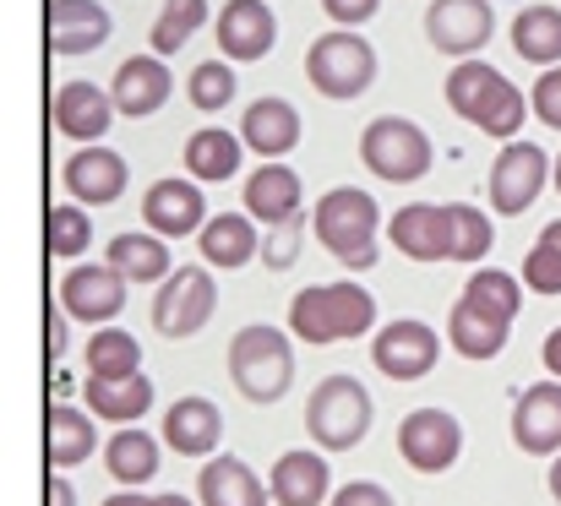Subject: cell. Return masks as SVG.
Wrapping results in <instances>:
<instances>
[{"mask_svg":"<svg viewBox=\"0 0 561 506\" xmlns=\"http://www.w3.org/2000/svg\"><path fill=\"white\" fill-rule=\"evenodd\" d=\"M447 104L458 120L480 126L485 137H502V142H518V126H524V93L485 60H458L453 77H447Z\"/></svg>","mask_w":561,"mask_h":506,"instance_id":"1","label":"cell"},{"mask_svg":"<svg viewBox=\"0 0 561 506\" xmlns=\"http://www.w3.org/2000/svg\"><path fill=\"white\" fill-rule=\"evenodd\" d=\"M376 327V300L360 284H311L289 300V333L311 348H328V343H344V337H360Z\"/></svg>","mask_w":561,"mask_h":506,"instance_id":"2","label":"cell"},{"mask_svg":"<svg viewBox=\"0 0 561 506\" xmlns=\"http://www.w3.org/2000/svg\"><path fill=\"white\" fill-rule=\"evenodd\" d=\"M317 240L355 273L376 267V229H381V207H376L371 191L360 185H333L322 202H317Z\"/></svg>","mask_w":561,"mask_h":506,"instance_id":"3","label":"cell"},{"mask_svg":"<svg viewBox=\"0 0 561 506\" xmlns=\"http://www.w3.org/2000/svg\"><path fill=\"white\" fill-rule=\"evenodd\" d=\"M229 381L240 387L245 403H278L289 387H295V348L289 337L267 322L256 327H240L234 343H229Z\"/></svg>","mask_w":561,"mask_h":506,"instance_id":"4","label":"cell"},{"mask_svg":"<svg viewBox=\"0 0 561 506\" xmlns=\"http://www.w3.org/2000/svg\"><path fill=\"white\" fill-rule=\"evenodd\" d=\"M371 392L355 381V376H328L317 392H311V403H306V430H311V441L322 447V452H355L360 441H366V430H371Z\"/></svg>","mask_w":561,"mask_h":506,"instance_id":"5","label":"cell"},{"mask_svg":"<svg viewBox=\"0 0 561 506\" xmlns=\"http://www.w3.org/2000/svg\"><path fill=\"white\" fill-rule=\"evenodd\" d=\"M306 77H311V88H317L322 99L350 104V99H360L376 82V49L355 27H333V33H322V38L311 44Z\"/></svg>","mask_w":561,"mask_h":506,"instance_id":"6","label":"cell"},{"mask_svg":"<svg viewBox=\"0 0 561 506\" xmlns=\"http://www.w3.org/2000/svg\"><path fill=\"white\" fill-rule=\"evenodd\" d=\"M431 159H436L431 137L414 120H403V115H376L371 126L360 131V164L371 169L376 180H387V185L420 180L431 169Z\"/></svg>","mask_w":561,"mask_h":506,"instance_id":"7","label":"cell"},{"mask_svg":"<svg viewBox=\"0 0 561 506\" xmlns=\"http://www.w3.org/2000/svg\"><path fill=\"white\" fill-rule=\"evenodd\" d=\"M213 306H218V289H213V273L207 267H175L164 284H159V300H153V327L164 337H196L213 322Z\"/></svg>","mask_w":561,"mask_h":506,"instance_id":"8","label":"cell"},{"mask_svg":"<svg viewBox=\"0 0 561 506\" xmlns=\"http://www.w3.org/2000/svg\"><path fill=\"white\" fill-rule=\"evenodd\" d=\"M398 452L414 474H447L463 452V425L447 409H414L398 425Z\"/></svg>","mask_w":561,"mask_h":506,"instance_id":"9","label":"cell"},{"mask_svg":"<svg viewBox=\"0 0 561 506\" xmlns=\"http://www.w3.org/2000/svg\"><path fill=\"white\" fill-rule=\"evenodd\" d=\"M551 174H557V169L546 159V148H535V142H524V137L507 142V148L496 153V164H491V207L507 212V218L529 212Z\"/></svg>","mask_w":561,"mask_h":506,"instance_id":"10","label":"cell"},{"mask_svg":"<svg viewBox=\"0 0 561 506\" xmlns=\"http://www.w3.org/2000/svg\"><path fill=\"white\" fill-rule=\"evenodd\" d=\"M491 33H496L491 0H431L425 5V38L442 55L469 60V55H480L491 44Z\"/></svg>","mask_w":561,"mask_h":506,"instance_id":"11","label":"cell"},{"mask_svg":"<svg viewBox=\"0 0 561 506\" xmlns=\"http://www.w3.org/2000/svg\"><path fill=\"white\" fill-rule=\"evenodd\" d=\"M442 359V337L425 322H387L371 343V365L387 381H420Z\"/></svg>","mask_w":561,"mask_h":506,"instance_id":"12","label":"cell"},{"mask_svg":"<svg viewBox=\"0 0 561 506\" xmlns=\"http://www.w3.org/2000/svg\"><path fill=\"white\" fill-rule=\"evenodd\" d=\"M121 306H126V273L110 262H88L60 278V311L71 322H115Z\"/></svg>","mask_w":561,"mask_h":506,"instance_id":"13","label":"cell"},{"mask_svg":"<svg viewBox=\"0 0 561 506\" xmlns=\"http://www.w3.org/2000/svg\"><path fill=\"white\" fill-rule=\"evenodd\" d=\"M507 333H513V311H502V306H491V300H480L469 289H463V300L447 317V343L463 359H474V365L480 359H496L507 348Z\"/></svg>","mask_w":561,"mask_h":506,"instance_id":"14","label":"cell"},{"mask_svg":"<svg viewBox=\"0 0 561 506\" xmlns=\"http://www.w3.org/2000/svg\"><path fill=\"white\" fill-rule=\"evenodd\" d=\"M142 218L153 234L164 240H186L207 229V202H202V180H153L142 196Z\"/></svg>","mask_w":561,"mask_h":506,"instance_id":"15","label":"cell"},{"mask_svg":"<svg viewBox=\"0 0 561 506\" xmlns=\"http://www.w3.org/2000/svg\"><path fill=\"white\" fill-rule=\"evenodd\" d=\"M513 441L529 458H557L561 452V381L524 387V398L513 403Z\"/></svg>","mask_w":561,"mask_h":506,"instance_id":"16","label":"cell"},{"mask_svg":"<svg viewBox=\"0 0 561 506\" xmlns=\"http://www.w3.org/2000/svg\"><path fill=\"white\" fill-rule=\"evenodd\" d=\"M170 88H175V77H170V66H164L159 55H131V60L115 66L110 99H115V110H121L126 120H142V115H159V110H164Z\"/></svg>","mask_w":561,"mask_h":506,"instance_id":"17","label":"cell"},{"mask_svg":"<svg viewBox=\"0 0 561 506\" xmlns=\"http://www.w3.org/2000/svg\"><path fill=\"white\" fill-rule=\"evenodd\" d=\"M387 234L414 262H453V212L447 207H431V202L398 207L392 223H387Z\"/></svg>","mask_w":561,"mask_h":506,"instance_id":"18","label":"cell"},{"mask_svg":"<svg viewBox=\"0 0 561 506\" xmlns=\"http://www.w3.org/2000/svg\"><path fill=\"white\" fill-rule=\"evenodd\" d=\"M278 44V16L267 0H229L218 11V49L229 60H262Z\"/></svg>","mask_w":561,"mask_h":506,"instance_id":"19","label":"cell"},{"mask_svg":"<svg viewBox=\"0 0 561 506\" xmlns=\"http://www.w3.org/2000/svg\"><path fill=\"white\" fill-rule=\"evenodd\" d=\"M115 99L104 93V88H93V82H66L60 93H55V131L60 137H71V142H99L110 126H115Z\"/></svg>","mask_w":561,"mask_h":506,"instance_id":"20","label":"cell"},{"mask_svg":"<svg viewBox=\"0 0 561 506\" xmlns=\"http://www.w3.org/2000/svg\"><path fill=\"white\" fill-rule=\"evenodd\" d=\"M240 142H245L256 159L278 164L289 148H300V110H295L289 99H256V104L240 115Z\"/></svg>","mask_w":561,"mask_h":506,"instance_id":"21","label":"cell"},{"mask_svg":"<svg viewBox=\"0 0 561 506\" xmlns=\"http://www.w3.org/2000/svg\"><path fill=\"white\" fill-rule=\"evenodd\" d=\"M110 11L99 0H49V49L55 55H93L110 44Z\"/></svg>","mask_w":561,"mask_h":506,"instance_id":"22","label":"cell"},{"mask_svg":"<svg viewBox=\"0 0 561 506\" xmlns=\"http://www.w3.org/2000/svg\"><path fill=\"white\" fill-rule=\"evenodd\" d=\"M60 180H66V191L77 196V202H88V207H110V202H121V191H126V159L115 153V148H82L71 164L60 169Z\"/></svg>","mask_w":561,"mask_h":506,"instance_id":"23","label":"cell"},{"mask_svg":"<svg viewBox=\"0 0 561 506\" xmlns=\"http://www.w3.org/2000/svg\"><path fill=\"white\" fill-rule=\"evenodd\" d=\"M245 212L262 229H278L289 218H300V174L289 164H262L245 180Z\"/></svg>","mask_w":561,"mask_h":506,"instance_id":"24","label":"cell"},{"mask_svg":"<svg viewBox=\"0 0 561 506\" xmlns=\"http://www.w3.org/2000/svg\"><path fill=\"white\" fill-rule=\"evenodd\" d=\"M218 436H224L218 403H207V398H175V403H170V414H164V441H170L181 458H213V452H218Z\"/></svg>","mask_w":561,"mask_h":506,"instance_id":"25","label":"cell"},{"mask_svg":"<svg viewBox=\"0 0 561 506\" xmlns=\"http://www.w3.org/2000/svg\"><path fill=\"white\" fill-rule=\"evenodd\" d=\"M196 496H202V506H267L273 502V491H262V480L251 474V463L245 458H229V452H218V458L202 463Z\"/></svg>","mask_w":561,"mask_h":506,"instance_id":"26","label":"cell"},{"mask_svg":"<svg viewBox=\"0 0 561 506\" xmlns=\"http://www.w3.org/2000/svg\"><path fill=\"white\" fill-rule=\"evenodd\" d=\"M273 502L278 506H322L333 502V474H328V463H322V452H284L278 463H273Z\"/></svg>","mask_w":561,"mask_h":506,"instance_id":"27","label":"cell"},{"mask_svg":"<svg viewBox=\"0 0 561 506\" xmlns=\"http://www.w3.org/2000/svg\"><path fill=\"white\" fill-rule=\"evenodd\" d=\"M93 409H77V403H55L49 409V419H44V436H49V469H77V463H88L93 458V447H99V430H93Z\"/></svg>","mask_w":561,"mask_h":506,"instance_id":"28","label":"cell"},{"mask_svg":"<svg viewBox=\"0 0 561 506\" xmlns=\"http://www.w3.org/2000/svg\"><path fill=\"white\" fill-rule=\"evenodd\" d=\"M196 245H202V262L207 267L234 273V267H245L256 256V218L251 212H218V218H207V229L196 234Z\"/></svg>","mask_w":561,"mask_h":506,"instance_id":"29","label":"cell"},{"mask_svg":"<svg viewBox=\"0 0 561 506\" xmlns=\"http://www.w3.org/2000/svg\"><path fill=\"white\" fill-rule=\"evenodd\" d=\"M88 409L99 414V419H110V425H137L148 409H153V381L137 370V376H126V381H93L88 376Z\"/></svg>","mask_w":561,"mask_h":506,"instance_id":"30","label":"cell"},{"mask_svg":"<svg viewBox=\"0 0 561 506\" xmlns=\"http://www.w3.org/2000/svg\"><path fill=\"white\" fill-rule=\"evenodd\" d=\"M513 49L529 66H561V5H524L513 16Z\"/></svg>","mask_w":561,"mask_h":506,"instance_id":"31","label":"cell"},{"mask_svg":"<svg viewBox=\"0 0 561 506\" xmlns=\"http://www.w3.org/2000/svg\"><path fill=\"white\" fill-rule=\"evenodd\" d=\"M104 463H110V480L121 491H142L159 474V441L148 430H115L104 447Z\"/></svg>","mask_w":561,"mask_h":506,"instance_id":"32","label":"cell"},{"mask_svg":"<svg viewBox=\"0 0 561 506\" xmlns=\"http://www.w3.org/2000/svg\"><path fill=\"white\" fill-rule=\"evenodd\" d=\"M110 267L126 273V284H164L170 278V245L164 234H115L110 240Z\"/></svg>","mask_w":561,"mask_h":506,"instance_id":"33","label":"cell"},{"mask_svg":"<svg viewBox=\"0 0 561 506\" xmlns=\"http://www.w3.org/2000/svg\"><path fill=\"white\" fill-rule=\"evenodd\" d=\"M240 153H245V142H240V137H229L224 126H202V131H196V137L186 142L191 180H207V185H224V180H234Z\"/></svg>","mask_w":561,"mask_h":506,"instance_id":"34","label":"cell"},{"mask_svg":"<svg viewBox=\"0 0 561 506\" xmlns=\"http://www.w3.org/2000/svg\"><path fill=\"white\" fill-rule=\"evenodd\" d=\"M142 370V343L121 327H104V333L88 337V376L93 381H126Z\"/></svg>","mask_w":561,"mask_h":506,"instance_id":"35","label":"cell"},{"mask_svg":"<svg viewBox=\"0 0 561 506\" xmlns=\"http://www.w3.org/2000/svg\"><path fill=\"white\" fill-rule=\"evenodd\" d=\"M207 22V0H164L159 22H153V55H175L181 44H191V33Z\"/></svg>","mask_w":561,"mask_h":506,"instance_id":"36","label":"cell"},{"mask_svg":"<svg viewBox=\"0 0 561 506\" xmlns=\"http://www.w3.org/2000/svg\"><path fill=\"white\" fill-rule=\"evenodd\" d=\"M447 212H453V262H480V256H491V240H496L491 212H480V207H469V202H453Z\"/></svg>","mask_w":561,"mask_h":506,"instance_id":"37","label":"cell"},{"mask_svg":"<svg viewBox=\"0 0 561 506\" xmlns=\"http://www.w3.org/2000/svg\"><path fill=\"white\" fill-rule=\"evenodd\" d=\"M524 284L535 295H561V218L540 229L535 251L524 256Z\"/></svg>","mask_w":561,"mask_h":506,"instance_id":"38","label":"cell"},{"mask_svg":"<svg viewBox=\"0 0 561 506\" xmlns=\"http://www.w3.org/2000/svg\"><path fill=\"white\" fill-rule=\"evenodd\" d=\"M93 245V218L82 207H49V256H88Z\"/></svg>","mask_w":561,"mask_h":506,"instance_id":"39","label":"cell"},{"mask_svg":"<svg viewBox=\"0 0 561 506\" xmlns=\"http://www.w3.org/2000/svg\"><path fill=\"white\" fill-rule=\"evenodd\" d=\"M229 99H234V71H229L224 60H202V66L191 71V104L207 110V115H218Z\"/></svg>","mask_w":561,"mask_h":506,"instance_id":"40","label":"cell"},{"mask_svg":"<svg viewBox=\"0 0 561 506\" xmlns=\"http://www.w3.org/2000/svg\"><path fill=\"white\" fill-rule=\"evenodd\" d=\"M469 295H480V300H491V306H502V311H524V289H518V278L513 273H502V267H480L469 284H463Z\"/></svg>","mask_w":561,"mask_h":506,"instance_id":"41","label":"cell"},{"mask_svg":"<svg viewBox=\"0 0 561 506\" xmlns=\"http://www.w3.org/2000/svg\"><path fill=\"white\" fill-rule=\"evenodd\" d=\"M300 234H306V218H289V223H278V229L262 240V256H267L273 273L295 267V256H300Z\"/></svg>","mask_w":561,"mask_h":506,"instance_id":"42","label":"cell"},{"mask_svg":"<svg viewBox=\"0 0 561 506\" xmlns=\"http://www.w3.org/2000/svg\"><path fill=\"white\" fill-rule=\"evenodd\" d=\"M529 110L551 126V131H561V66H551L540 82H535V93H529Z\"/></svg>","mask_w":561,"mask_h":506,"instance_id":"43","label":"cell"},{"mask_svg":"<svg viewBox=\"0 0 561 506\" xmlns=\"http://www.w3.org/2000/svg\"><path fill=\"white\" fill-rule=\"evenodd\" d=\"M333 506H398L376 480H350L344 491H333Z\"/></svg>","mask_w":561,"mask_h":506,"instance_id":"44","label":"cell"},{"mask_svg":"<svg viewBox=\"0 0 561 506\" xmlns=\"http://www.w3.org/2000/svg\"><path fill=\"white\" fill-rule=\"evenodd\" d=\"M322 5H328V16L339 27H360V22H371L376 11H381V0H322Z\"/></svg>","mask_w":561,"mask_h":506,"instance_id":"45","label":"cell"},{"mask_svg":"<svg viewBox=\"0 0 561 506\" xmlns=\"http://www.w3.org/2000/svg\"><path fill=\"white\" fill-rule=\"evenodd\" d=\"M104 506H191L186 496H175V491H170V496H142V491H115V496H110V502Z\"/></svg>","mask_w":561,"mask_h":506,"instance_id":"46","label":"cell"},{"mask_svg":"<svg viewBox=\"0 0 561 506\" xmlns=\"http://www.w3.org/2000/svg\"><path fill=\"white\" fill-rule=\"evenodd\" d=\"M66 322H71V317H66V311L55 306V317H49V354H55V359H60V354L71 348V327H66Z\"/></svg>","mask_w":561,"mask_h":506,"instance_id":"47","label":"cell"},{"mask_svg":"<svg viewBox=\"0 0 561 506\" xmlns=\"http://www.w3.org/2000/svg\"><path fill=\"white\" fill-rule=\"evenodd\" d=\"M49 506H77V491H71V480L60 469L49 474Z\"/></svg>","mask_w":561,"mask_h":506,"instance_id":"48","label":"cell"},{"mask_svg":"<svg viewBox=\"0 0 561 506\" xmlns=\"http://www.w3.org/2000/svg\"><path fill=\"white\" fill-rule=\"evenodd\" d=\"M546 370H551V376L561 381V327L546 337Z\"/></svg>","mask_w":561,"mask_h":506,"instance_id":"49","label":"cell"},{"mask_svg":"<svg viewBox=\"0 0 561 506\" xmlns=\"http://www.w3.org/2000/svg\"><path fill=\"white\" fill-rule=\"evenodd\" d=\"M551 496H557V506H561V452H557V463H551Z\"/></svg>","mask_w":561,"mask_h":506,"instance_id":"50","label":"cell"},{"mask_svg":"<svg viewBox=\"0 0 561 506\" xmlns=\"http://www.w3.org/2000/svg\"><path fill=\"white\" fill-rule=\"evenodd\" d=\"M551 180H557V191H561V159H557V174H551Z\"/></svg>","mask_w":561,"mask_h":506,"instance_id":"51","label":"cell"}]
</instances>
